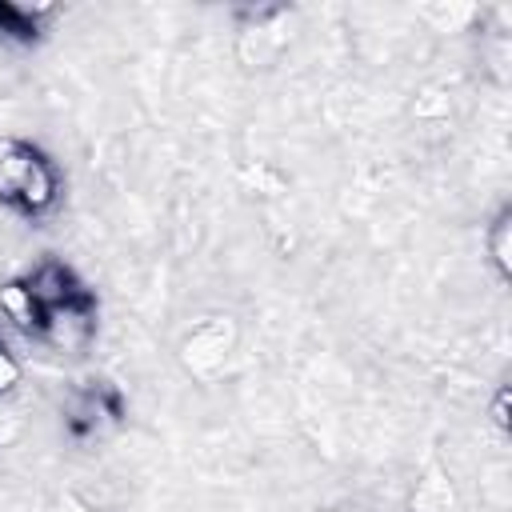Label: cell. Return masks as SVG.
<instances>
[{
  "label": "cell",
  "instance_id": "1",
  "mask_svg": "<svg viewBox=\"0 0 512 512\" xmlns=\"http://www.w3.org/2000/svg\"><path fill=\"white\" fill-rule=\"evenodd\" d=\"M0 308L28 340L56 352H76L96 332V292L64 260L52 256L32 272L0 284Z\"/></svg>",
  "mask_w": 512,
  "mask_h": 512
},
{
  "label": "cell",
  "instance_id": "2",
  "mask_svg": "<svg viewBox=\"0 0 512 512\" xmlns=\"http://www.w3.org/2000/svg\"><path fill=\"white\" fill-rule=\"evenodd\" d=\"M64 196L60 164L32 140H0V204L24 220H44Z\"/></svg>",
  "mask_w": 512,
  "mask_h": 512
},
{
  "label": "cell",
  "instance_id": "3",
  "mask_svg": "<svg viewBox=\"0 0 512 512\" xmlns=\"http://www.w3.org/2000/svg\"><path fill=\"white\" fill-rule=\"evenodd\" d=\"M120 420H124V396L108 380H84L80 388H72V396L64 404V432L76 444H88V440L104 436Z\"/></svg>",
  "mask_w": 512,
  "mask_h": 512
},
{
  "label": "cell",
  "instance_id": "4",
  "mask_svg": "<svg viewBox=\"0 0 512 512\" xmlns=\"http://www.w3.org/2000/svg\"><path fill=\"white\" fill-rule=\"evenodd\" d=\"M236 352V324L232 316H204L180 340V364L196 380H216Z\"/></svg>",
  "mask_w": 512,
  "mask_h": 512
},
{
  "label": "cell",
  "instance_id": "5",
  "mask_svg": "<svg viewBox=\"0 0 512 512\" xmlns=\"http://www.w3.org/2000/svg\"><path fill=\"white\" fill-rule=\"evenodd\" d=\"M52 16V4H20V0H0V40L4 44H36L44 32V20Z\"/></svg>",
  "mask_w": 512,
  "mask_h": 512
},
{
  "label": "cell",
  "instance_id": "6",
  "mask_svg": "<svg viewBox=\"0 0 512 512\" xmlns=\"http://www.w3.org/2000/svg\"><path fill=\"white\" fill-rule=\"evenodd\" d=\"M412 512H460L456 488L448 484V476L440 468H432V472H424V480H416Z\"/></svg>",
  "mask_w": 512,
  "mask_h": 512
},
{
  "label": "cell",
  "instance_id": "7",
  "mask_svg": "<svg viewBox=\"0 0 512 512\" xmlns=\"http://www.w3.org/2000/svg\"><path fill=\"white\" fill-rule=\"evenodd\" d=\"M484 248H488V260H492V268H496V276L500 280H508L512 276V208L504 204L496 216H492V224L484 228Z\"/></svg>",
  "mask_w": 512,
  "mask_h": 512
},
{
  "label": "cell",
  "instance_id": "8",
  "mask_svg": "<svg viewBox=\"0 0 512 512\" xmlns=\"http://www.w3.org/2000/svg\"><path fill=\"white\" fill-rule=\"evenodd\" d=\"M252 16H256V28H240V36H252V32H256L260 40H268V32H272L268 24L280 16V8H260V12H252ZM280 48H284V36H272V48H256V52L248 56V64H252V68H256V64H268V60H276Z\"/></svg>",
  "mask_w": 512,
  "mask_h": 512
},
{
  "label": "cell",
  "instance_id": "9",
  "mask_svg": "<svg viewBox=\"0 0 512 512\" xmlns=\"http://www.w3.org/2000/svg\"><path fill=\"white\" fill-rule=\"evenodd\" d=\"M492 424H496L500 432H508V388H500V392H496V404H492Z\"/></svg>",
  "mask_w": 512,
  "mask_h": 512
},
{
  "label": "cell",
  "instance_id": "10",
  "mask_svg": "<svg viewBox=\"0 0 512 512\" xmlns=\"http://www.w3.org/2000/svg\"><path fill=\"white\" fill-rule=\"evenodd\" d=\"M80 512H92V508H80Z\"/></svg>",
  "mask_w": 512,
  "mask_h": 512
}]
</instances>
